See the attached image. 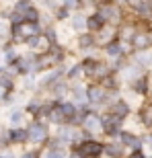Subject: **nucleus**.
Segmentation results:
<instances>
[{
    "label": "nucleus",
    "instance_id": "f257e3e1",
    "mask_svg": "<svg viewBox=\"0 0 152 158\" xmlns=\"http://www.w3.org/2000/svg\"><path fill=\"white\" fill-rule=\"evenodd\" d=\"M103 150H105V146L101 142H95V140H88V142H82L80 144V154L84 158H97V156H101Z\"/></svg>",
    "mask_w": 152,
    "mask_h": 158
},
{
    "label": "nucleus",
    "instance_id": "f03ea898",
    "mask_svg": "<svg viewBox=\"0 0 152 158\" xmlns=\"http://www.w3.org/2000/svg\"><path fill=\"white\" fill-rule=\"evenodd\" d=\"M82 127H84V131L95 134V131H101L103 129V121H101V117L97 113H87L84 119H82Z\"/></svg>",
    "mask_w": 152,
    "mask_h": 158
},
{
    "label": "nucleus",
    "instance_id": "7ed1b4c3",
    "mask_svg": "<svg viewBox=\"0 0 152 158\" xmlns=\"http://www.w3.org/2000/svg\"><path fill=\"white\" fill-rule=\"evenodd\" d=\"M27 131H29V142H35V144H39L47 138V127L43 123H33V125H29Z\"/></svg>",
    "mask_w": 152,
    "mask_h": 158
},
{
    "label": "nucleus",
    "instance_id": "20e7f679",
    "mask_svg": "<svg viewBox=\"0 0 152 158\" xmlns=\"http://www.w3.org/2000/svg\"><path fill=\"white\" fill-rule=\"evenodd\" d=\"M88 101L93 103V105H99V103H103V101H107V93L103 86H91L87 93Z\"/></svg>",
    "mask_w": 152,
    "mask_h": 158
},
{
    "label": "nucleus",
    "instance_id": "39448f33",
    "mask_svg": "<svg viewBox=\"0 0 152 158\" xmlns=\"http://www.w3.org/2000/svg\"><path fill=\"white\" fill-rule=\"evenodd\" d=\"M119 140H121V144H125V146L134 148V150H140V138H136L134 134H129V131H121L119 134Z\"/></svg>",
    "mask_w": 152,
    "mask_h": 158
},
{
    "label": "nucleus",
    "instance_id": "423d86ee",
    "mask_svg": "<svg viewBox=\"0 0 152 158\" xmlns=\"http://www.w3.org/2000/svg\"><path fill=\"white\" fill-rule=\"evenodd\" d=\"M132 45H134L138 52H146V47L150 45V41H148V33H136L134 39H132Z\"/></svg>",
    "mask_w": 152,
    "mask_h": 158
},
{
    "label": "nucleus",
    "instance_id": "0eeeda50",
    "mask_svg": "<svg viewBox=\"0 0 152 158\" xmlns=\"http://www.w3.org/2000/svg\"><path fill=\"white\" fill-rule=\"evenodd\" d=\"M99 15H101V19L107 23V21H115V19L119 17V10H117L115 6L103 4V6H101V10H99Z\"/></svg>",
    "mask_w": 152,
    "mask_h": 158
},
{
    "label": "nucleus",
    "instance_id": "6e6552de",
    "mask_svg": "<svg viewBox=\"0 0 152 158\" xmlns=\"http://www.w3.org/2000/svg\"><path fill=\"white\" fill-rule=\"evenodd\" d=\"M134 64L140 66V68H148V66H152V53L150 52H138L134 56Z\"/></svg>",
    "mask_w": 152,
    "mask_h": 158
},
{
    "label": "nucleus",
    "instance_id": "1a4fd4ad",
    "mask_svg": "<svg viewBox=\"0 0 152 158\" xmlns=\"http://www.w3.org/2000/svg\"><path fill=\"white\" fill-rule=\"evenodd\" d=\"M103 25H105V21L101 19L99 12H95V15H91V17L87 19V27H88V31H101V29H103Z\"/></svg>",
    "mask_w": 152,
    "mask_h": 158
},
{
    "label": "nucleus",
    "instance_id": "9d476101",
    "mask_svg": "<svg viewBox=\"0 0 152 158\" xmlns=\"http://www.w3.org/2000/svg\"><path fill=\"white\" fill-rule=\"evenodd\" d=\"M113 115L119 119H123L125 115H129V105L125 103V101H117L115 105H113Z\"/></svg>",
    "mask_w": 152,
    "mask_h": 158
},
{
    "label": "nucleus",
    "instance_id": "9b49d317",
    "mask_svg": "<svg viewBox=\"0 0 152 158\" xmlns=\"http://www.w3.org/2000/svg\"><path fill=\"white\" fill-rule=\"evenodd\" d=\"M29 140V131L27 129H12L11 131V142H17V144H23V142Z\"/></svg>",
    "mask_w": 152,
    "mask_h": 158
},
{
    "label": "nucleus",
    "instance_id": "f8f14e48",
    "mask_svg": "<svg viewBox=\"0 0 152 158\" xmlns=\"http://www.w3.org/2000/svg\"><path fill=\"white\" fill-rule=\"evenodd\" d=\"M132 8H136L140 15H152V4L150 2H132Z\"/></svg>",
    "mask_w": 152,
    "mask_h": 158
},
{
    "label": "nucleus",
    "instance_id": "ddd939ff",
    "mask_svg": "<svg viewBox=\"0 0 152 158\" xmlns=\"http://www.w3.org/2000/svg\"><path fill=\"white\" fill-rule=\"evenodd\" d=\"M105 152H107V156L109 158H119L121 156V146H119V144H107L105 146Z\"/></svg>",
    "mask_w": 152,
    "mask_h": 158
},
{
    "label": "nucleus",
    "instance_id": "4468645a",
    "mask_svg": "<svg viewBox=\"0 0 152 158\" xmlns=\"http://www.w3.org/2000/svg\"><path fill=\"white\" fill-rule=\"evenodd\" d=\"M107 53H109L111 58H117V56H121V43H117V41H111V43H107Z\"/></svg>",
    "mask_w": 152,
    "mask_h": 158
},
{
    "label": "nucleus",
    "instance_id": "2eb2a0df",
    "mask_svg": "<svg viewBox=\"0 0 152 158\" xmlns=\"http://www.w3.org/2000/svg\"><path fill=\"white\" fill-rule=\"evenodd\" d=\"M84 27H87V21H84V17H82V15H74V17H72V29L82 31Z\"/></svg>",
    "mask_w": 152,
    "mask_h": 158
},
{
    "label": "nucleus",
    "instance_id": "dca6fc26",
    "mask_svg": "<svg viewBox=\"0 0 152 158\" xmlns=\"http://www.w3.org/2000/svg\"><path fill=\"white\" fill-rule=\"evenodd\" d=\"M93 43H95V37L88 33V35H82L80 39H78V45L82 47V49H88V47H93Z\"/></svg>",
    "mask_w": 152,
    "mask_h": 158
},
{
    "label": "nucleus",
    "instance_id": "f3484780",
    "mask_svg": "<svg viewBox=\"0 0 152 158\" xmlns=\"http://www.w3.org/2000/svg\"><path fill=\"white\" fill-rule=\"evenodd\" d=\"M132 88H134L136 93L144 94V93H146V78H138V80H134V82H132Z\"/></svg>",
    "mask_w": 152,
    "mask_h": 158
},
{
    "label": "nucleus",
    "instance_id": "a211bd4d",
    "mask_svg": "<svg viewBox=\"0 0 152 158\" xmlns=\"http://www.w3.org/2000/svg\"><path fill=\"white\" fill-rule=\"evenodd\" d=\"M25 19L29 21V23H37V19H39V12L35 8H29V10L25 12Z\"/></svg>",
    "mask_w": 152,
    "mask_h": 158
},
{
    "label": "nucleus",
    "instance_id": "6ab92c4d",
    "mask_svg": "<svg viewBox=\"0 0 152 158\" xmlns=\"http://www.w3.org/2000/svg\"><path fill=\"white\" fill-rule=\"evenodd\" d=\"M80 74H84V70H82V64H78L68 72V78H80Z\"/></svg>",
    "mask_w": 152,
    "mask_h": 158
},
{
    "label": "nucleus",
    "instance_id": "aec40b11",
    "mask_svg": "<svg viewBox=\"0 0 152 158\" xmlns=\"http://www.w3.org/2000/svg\"><path fill=\"white\" fill-rule=\"evenodd\" d=\"M142 121H144V125H152V109L142 111Z\"/></svg>",
    "mask_w": 152,
    "mask_h": 158
},
{
    "label": "nucleus",
    "instance_id": "412c9836",
    "mask_svg": "<svg viewBox=\"0 0 152 158\" xmlns=\"http://www.w3.org/2000/svg\"><path fill=\"white\" fill-rule=\"evenodd\" d=\"M47 158H68V154L60 148V150H49V152H47Z\"/></svg>",
    "mask_w": 152,
    "mask_h": 158
},
{
    "label": "nucleus",
    "instance_id": "4be33fe9",
    "mask_svg": "<svg viewBox=\"0 0 152 158\" xmlns=\"http://www.w3.org/2000/svg\"><path fill=\"white\" fill-rule=\"evenodd\" d=\"M84 97H87L84 88H82V86H76V88H74V99L78 101V103H82V101H84Z\"/></svg>",
    "mask_w": 152,
    "mask_h": 158
},
{
    "label": "nucleus",
    "instance_id": "5701e85b",
    "mask_svg": "<svg viewBox=\"0 0 152 158\" xmlns=\"http://www.w3.org/2000/svg\"><path fill=\"white\" fill-rule=\"evenodd\" d=\"M23 121V111H12L11 113V123L12 125H17V123Z\"/></svg>",
    "mask_w": 152,
    "mask_h": 158
},
{
    "label": "nucleus",
    "instance_id": "b1692460",
    "mask_svg": "<svg viewBox=\"0 0 152 158\" xmlns=\"http://www.w3.org/2000/svg\"><path fill=\"white\" fill-rule=\"evenodd\" d=\"M123 76H125V78H129V80H138V70H136V68H132V66H129L128 70L123 72Z\"/></svg>",
    "mask_w": 152,
    "mask_h": 158
},
{
    "label": "nucleus",
    "instance_id": "393cba45",
    "mask_svg": "<svg viewBox=\"0 0 152 158\" xmlns=\"http://www.w3.org/2000/svg\"><path fill=\"white\" fill-rule=\"evenodd\" d=\"M103 86H111V88H115V86H117L115 78H113V76H107V78H103Z\"/></svg>",
    "mask_w": 152,
    "mask_h": 158
},
{
    "label": "nucleus",
    "instance_id": "a878e982",
    "mask_svg": "<svg viewBox=\"0 0 152 158\" xmlns=\"http://www.w3.org/2000/svg\"><path fill=\"white\" fill-rule=\"evenodd\" d=\"M64 93H66V86H64V84H58V86H53V94H56V97H62Z\"/></svg>",
    "mask_w": 152,
    "mask_h": 158
},
{
    "label": "nucleus",
    "instance_id": "bb28decb",
    "mask_svg": "<svg viewBox=\"0 0 152 158\" xmlns=\"http://www.w3.org/2000/svg\"><path fill=\"white\" fill-rule=\"evenodd\" d=\"M62 6H64L66 10H68V8H76V6H80V2H74V0H70V2H64Z\"/></svg>",
    "mask_w": 152,
    "mask_h": 158
},
{
    "label": "nucleus",
    "instance_id": "cd10ccee",
    "mask_svg": "<svg viewBox=\"0 0 152 158\" xmlns=\"http://www.w3.org/2000/svg\"><path fill=\"white\" fill-rule=\"evenodd\" d=\"M56 17H58V19H66V17H68V10H66L64 6H62V8H60V10L56 12Z\"/></svg>",
    "mask_w": 152,
    "mask_h": 158
},
{
    "label": "nucleus",
    "instance_id": "c85d7f7f",
    "mask_svg": "<svg viewBox=\"0 0 152 158\" xmlns=\"http://www.w3.org/2000/svg\"><path fill=\"white\" fill-rule=\"evenodd\" d=\"M129 158H144V154L140 152V150H136V152H132V156Z\"/></svg>",
    "mask_w": 152,
    "mask_h": 158
},
{
    "label": "nucleus",
    "instance_id": "c756f323",
    "mask_svg": "<svg viewBox=\"0 0 152 158\" xmlns=\"http://www.w3.org/2000/svg\"><path fill=\"white\" fill-rule=\"evenodd\" d=\"M23 158H37V154L35 152H27V154H23Z\"/></svg>",
    "mask_w": 152,
    "mask_h": 158
},
{
    "label": "nucleus",
    "instance_id": "7c9ffc66",
    "mask_svg": "<svg viewBox=\"0 0 152 158\" xmlns=\"http://www.w3.org/2000/svg\"><path fill=\"white\" fill-rule=\"evenodd\" d=\"M0 158H12V154H8V152H4V154H2V156H0Z\"/></svg>",
    "mask_w": 152,
    "mask_h": 158
},
{
    "label": "nucleus",
    "instance_id": "2f4dec72",
    "mask_svg": "<svg viewBox=\"0 0 152 158\" xmlns=\"http://www.w3.org/2000/svg\"><path fill=\"white\" fill-rule=\"evenodd\" d=\"M148 144H150V146H152V134L148 135Z\"/></svg>",
    "mask_w": 152,
    "mask_h": 158
},
{
    "label": "nucleus",
    "instance_id": "473e14b6",
    "mask_svg": "<svg viewBox=\"0 0 152 158\" xmlns=\"http://www.w3.org/2000/svg\"><path fill=\"white\" fill-rule=\"evenodd\" d=\"M148 41H150V43H152V31H150V33H148Z\"/></svg>",
    "mask_w": 152,
    "mask_h": 158
}]
</instances>
